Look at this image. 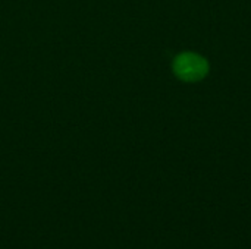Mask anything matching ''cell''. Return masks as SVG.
Wrapping results in <instances>:
<instances>
[{"instance_id": "1", "label": "cell", "mask_w": 251, "mask_h": 249, "mask_svg": "<svg viewBox=\"0 0 251 249\" xmlns=\"http://www.w3.org/2000/svg\"><path fill=\"white\" fill-rule=\"evenodd\" d=\"M174 72L182 81H199L207 73V62L199 54L182 53L174 62Z\"/></svg>"}]
</instances>
